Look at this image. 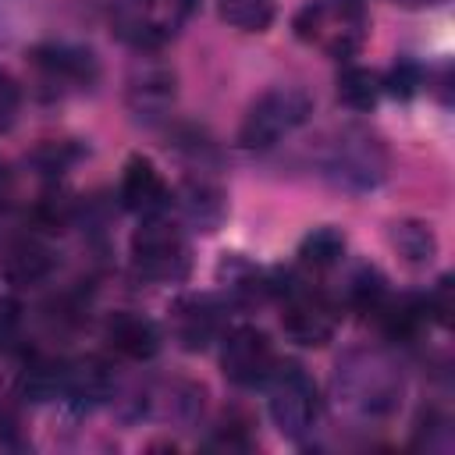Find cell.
<instances>
[{"instance_id": "1", "label": "cell", "mask_w": 455, "mask_h": 455, "mask_svg": "<svg viewBox=\"0 0 455 455\" xmlns=\"http://www.w3.org/2000/svg\"><path fill=\"white\" fill-rule=\"evenodd\" d=\"M334 398L359 419H387L405 395V370L384 345H355L341 352L331 377Z\"/></svg>"}, {"instance_id": "2", "label": "cell", "mask_w": 455, "mask_h": 455, "mask_svg": "<svg viewBox=\"0 0 455 455\" xmlns=\"http://www.w3.org/2000/svg\"><path fill=\"white\" fill-rule=\"evenodd\" d=\"M313 171L345 196H366L384 185L391 171V153L380 132L359 121H345L316 142Z\"/></svg>"}, {"instance_id": "3", "label": "cell", "mask_w": 455, "mask_h": 455, "mask_svg": "<svg viewBox=\"0 0 455 455\" xmlns=\"http://www.w3.org/2000/svg\"><path fill=\"white\" fill-rule=\"evenodd\" d=\"M291 32L323 57L348 60L370 39V11L363 0H306L291 14Z\"/></svg>"}, {"instance_id": "4", "label": "cell", "mask_w": 455, "mask_h": 455, "mask_svg": "<svg viewBox=\"0 0 455 455\" xmlns=\"http://www.w3.org/2000/svg\"><path fill=\"white\" fill-rule=\"evenodd\" d=\"M313 117V96L299 85H274L267 92H259L242 124H238V146L249 153H263L274 149L277 142H284L291 132H299L306 121Z\"/></svg>"}, {"instance_id": "5", "label": "cell", "mask_w": 455, "mask_h": 455, "mask_svg": "<svg viewBox=\"0 0 455 455\" xmlns=\"http://www.w3.org/2000/svg\"><path fill=\"white\" fill-rule=\"evenodd\" d=\"M132 267L153 284H181L192 274V249L185 228L164 213L142 217L132 235Z\"/></svg>"}, {"instance_id": "6", "label": "cell", "mask_w": 455, "mask_h": 455, "mask_svg": "<svg viewBox=\"0 0 455 455\" xmlns=\"http://www.w3.org/2000/svg\"><path fill=\"white\" fill-rule=\"evenodd\" d=\"M267 387V409L274 427L288 437V441H309L320 416H323V398L313 384V377L299 366V363H281L270 370V377L263 380Z\"/></svg>"}, {"instance_id": "7", "label": "cell", "mask_w": 455, "mask_h": 455, "mask_svg": "<svg viewBox=\"0 0 455 455\" xmlns=\"http://www.w3.org/2000/svg\"><path fill=\"white\" fill-rule=\"evenodd\" d=\"M196 11L199 0H114L110 25L121 43H128L135 53H146L171 43Z\"/></svg>"}, {"instance_id": "8", "label": "cell", "mask_w": 455, "mask_h": 455, "mask_svg": "<svg viewBox=\"0 0 455 455\" xmlns=\"http://www.w3.org/2000/svg\"><path fill=\"white\" fill-rule=\"evenodd\" d=\"M277 299L284 306L281 327H284V334L295 345H302V348H323L334 338V331L341 323V302H334L327 291L313 288L309 281H302V277H295L288 270L284 288H281Z\"/></svg>"}, {"instance_id": "9", "label": "cell", "mask_w": 455, "mask_h": 455, "mask_svg": "<svg viewBox=\"0 0 455 455\" xmlns=\"http://www.w3.org/2000/svg\"><path fill=\"white\" fill-rule=\"evenodd\" d=\"M28 68L50 96L85 92L100 82V57L78 43H39L28 50Z\"/></svg>"}, {"instance_id": "10", "label": "cell", "mask_w": 455, "mask_h": 455, "mask_svg": "<svg viewBox=\"0 0 455 455\" xmlns=\"http://www.w3.org/2000/svg\"><path fill=\"white\" fill-rule=\"evenodd\" d=\"M274 366H277V352H274V341L267 338V331H259L252 323H238V327L224 331L220 373L235 387H263V380L270 377Z\"/></svg>"}, {"instance_id": "11", "label": "cell", "mask_w": 455, "mask_h": 455, "mask_svg": "<svg viewBox=\"0 0 455 455\" xmlns=\"http://www.w3.org/2000/svg\"><path fill=\"white\" fill-rule=\"evenodd\" d=\"M174 96H178L174 68L156 60L153 50L139 53V60L132 64L128 82H124V100H128L132 114L142 117V121L167 117V110L174 107Z\"/></svg>"}, {"instance_id": "12", "label": "cell", "mask_w": 455, "mask_h": 455, "mask_svg": "<svg viewBox=\"0 0 455 455\" xmlns=\"http://www.w3.org/2000/svg\"><path fill=\"white\" fill-rule=\"evenodd\" d=\"M171 206L178 210V224L213 235L228 217V192L217 178H210L203 167H196L192 174L181 178L178 192L171 196Z\"/></svg>"}, {"instance_id": "13", "label": "cell", "mask_w": 455, "mask_h": 455, "mask_svg": "<svg viewBox=\"0 0 455 455\" xmlns=\"http://www.w3.org/2000/svg\"><path fill=\"white\" fill-rule=\"evenodd\" d=\"M103 341L114 355H121L128 363H149L160 352L164 334L153 316H146L139 309H114L103 320Z\"/></svg>"}, {"instance_id": "14", "label": "cell", "mask_w": 455, "mask_h": 455, "mask_svg": "<svg viewBox=\"0 0 455 455\" xmlns=\"http://www.w3.org/2000/svg\"><path fill=\"white\" fill-rule=\"evenodd\" d=\"M114 398V370L100 355L85 359H64V377H60V398L75 412H92Z\"/></svg>"}, {"instance_id": "15", "label": "cell", "mask_w": 455, "mask_h": 455, "mask_svg": "<svg viewBox=\"0 0 455 455\" xmlns=\"http://www.w3.org/2000/svg\"><path fill=\"white\" fill-rule=\"evenodd\" d=\"M117 199L124 210L149 217V213H164L171 206V185L164 181V174L156 171V164L142 153L124 160L121 171V185H117Z\"/></svg>"}, {"instance_id": "16", "label": "cell", "mask_w": 455, "mask_h": 455, "mask_svg": "<svg viewBox=\"0 0 455 455\" xmlns=\"http://www.w3.org/2000/svg\"><path fill=\"white\" fill-rule=\"evenodd\" d=\"M171 331L181 348L199 352L224 334V302L213 295H185L171 309Z\"/></svg>"}, {"instance_id": "17", "label": "cell", "mask_w": 455, "mask_h": 455, "mask_svg": "<svg viewBox=\"0 0 455 455\" xmlns=\"http://www.w3.org/2000/svg\"><path fill=\"white\" fill-rule=\"evenodd\" d=\"M387 242L391 249L409 263V267H430L437 256V235L427 220L419 217H402L387 224Z\"/></svg>"}, {"instance_id": "18", "label": "cell", "mask_w": 455, "mask_h": 455, "mask_svg": "<svg viewBox=\"0 0 455 455\" xmlns=\"http://www.w3.org/2000/svg\"><path fill=\"white\" fill-rule=\"evenodd\" d=\"M53 267H57V259L39 238H21L7 252V263H4V270H7V277L14 284H39V281H46L53 274Z\"/></svg>"}, {"instance_id": "19", "label": "cell", "mask_w": 455, "mask_h": 455, "mask_svg": "<svg viewBox=\"0 0 455 455\" xmlns=\"http://www.w3.org/2000/svg\"><path fill=\"white\" fill-rule=\"evenodd\" d=\"M345 259V235L334 224L313 228L302 242H299V267L309 274H323L331 267H338Z\"/></svg>"}, {"instance_id": "20", "label": "cell", "mask_w": 455, "mask_h": 455, "mask_svg": "<svg viewBox=\"0 0 455 455\" xmlns=\"http://www.w3.org/2000/svg\"><path fill=\"white\" fill-rule=\"evenodd\" d=\"M387 295V281L373 263H355L341 284V306L355 309V313H373Z\"/></svg>"}, {"instance_id": "21", "label": "cell", "mask_w": 455, "mask_h": 455, "mask_svg": "<svg viewBox=\"0 0 455 455\" xmlns=\"http://www.w3.org/2000/svg\"><path fill=\"white\" fill-rule=\"evenodd\" d=\"M380 96H384V82H380V75L373 68H363V64L341 68V75H338V100L348 110L366 114V110H373L380 103Z\"/></svg>"}, {"instance_id": "22", "label": "cell", "mask_w": 455, "mask_h": 455, "mask_svg": "<svg viewBox=\"0 0 455 455\" xmlns=\"http://www.w3.org/2000/svg\"><path fill=\"white\" fill-rule=\"evenodd\" d=\"M217 11L238 32H267L277 18V0H217Z\"/></svg>"}, {"instance_id": "23", "label": "cell", "mask_w": 455, "mask_h": 455, "mask_svg": "<svg viewBox=\"0 0 455 455\" xmlns=\"http://www.w3.org/2000/svg\"><path fill=\"white\" fill-rule=\"evenodd\" d=\"M380 82H384V92H387V96H395V100H412V96L427 85V75H423V68H419L416 60H398L387 75H380Z\"/></svg>"}, {"instance_id": "24", "label": "cell", "mask_w": 455, "mask_h": 455, "mask_svg": "<svg viewBox=\"0 0 455 455\" xmlns=\"http://www.w3.org/2000/svg\"><path fill=\"white\" fill-rule=\"evenodd\" d=\"M78 156H82V146H75V142H43V146L32 153V164L39 167V174L57 178V174H64Z\"/></svg>"}, {"instance_id": "25", "label": "cell", "mask_w": 455, "mask_h": 455, "mask_svg": "<svg viewBox=\"0 0 455 455\" xmlns=\"http://www.w3.org/2000/svg\"><path fill=\"white\" fill-rule=\"evenodd\" d=\"M18 110H21V85L14 82L11 71L0 68V132H7L18 121Z\"/></svg>"}, {"instance_id": "26", "label": "cell", "mask_w": 455, "mask_h": 455, "mask_svg": "<svg viewBox=\"0 0 455 455\" xmlns=\"http://www.w3.org/2000/svg\"><path fill=\"white\" fill-rule=\"evenodd\" d=\"M18 327H21V309L14 299H0V348H7L14 338H18Z\"/></svg>"}, {"instance_id": "27", "label": "cell", "mask_w": 455, "mask_h": 455, "mask_svg": "<svg viewBox=\"0 0 455 455\" xmlns=\"http://www.w3.org/2000/svg\"><path fill=\"white\" fill-rule=\"evenodd\" d=\"M249 434H245V423H224L213 437H210V448H249Z\"/></svg>"}, {"instance_id": "28", "label": "cell", "mask_w": 455, "mask_h": 455, "mask_svg": "<svg viewBox=\"0 0 455 455\" xmlns=\"http://www.w3.org/2000/svg\"><path fill=\"white\" fill-rule=\"evenodd\" d=\"M387 4H398V7H412V11H419V7H444L448 0H387Z\"/></svg>"}]
</instances>
